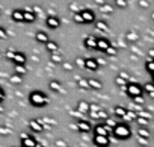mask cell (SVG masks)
<instances>
[{
    "instance_id": "obj_40",
    "label": "cell",
    "mask_w": 154,
    "mask_h": 147,
    "mask_svg": "<svg viewBox=\"0 0 154 147\" xmlns=\"http://www.w3.org/2000/svg\"><path fill=\"white\" fill-rule=\"evenodd\" d=\"M3 97V94H2V91H0V99H2Z\"/></svg>"
},
{
    "instance_id": "obj_15",
    "label": "cell",
    "mask_w": 154,
    "mask_h": 147,
    "mask_svg": "<svg viewBox=\"0 0 154 147\" xmlns=\"http://www.w3.org/2000/svg\"><path fill=\"white\" fill-rule=\"evenodd\" d=\"M41 121H42V126H44L45 129H51V127L56 124V121H54L53 118H50V117H47V118H41Z\"/></svg>"
},
{
    "instance_id": "obj_18",
    "label": "cell",
    "mask_w": 154,
    "mask_h": 147,
    "mask_svg": "<svg viewBox=\"0 0 154 147\" xmlns=\"http://www.w3.org/2000/svg\"><path fill=\"white\" fill-rule=\"evenodd\" d=\"M85 46H86L88 49H95V47H97V41H95V38L88 37V38L85 40Z\"/></svg>"
},
{
    "instance_id": "obj_39",
    "label": "cell",
    "mask_w": 154,
    "mask_h": 147,
    "mask_svg": "<svg viewBox=\"0 0 154 147\" xmlns=\"http://www.w3.org/2000/svg\"><path fill=\"white\" fill-rule=\"evenodd\" d=\"M151 79H152V82H154V73H152V75H151Z\"/></svg>"
},
{
    "instance_id": "obj_13",
    "label": "cell",
    "mask_w": 154,
    "mask_h": 147,
    "mask_svg": "<svg viewBox=\"0 0 154 147\" xmlns=\"http://www.w3.org/2000/svg\"><path fill=\"white\" fill-rule=\"evenodd\" d=\"M88 84H89V90H101L103 88V84L98 79H88Z\"/></svg>"
},
{
    "instance_id": "obj_35",
    "label": "cell",
    "mask_w": 154,
    "mask_h": 147,
    "mask_svg": "<svg viewBox=\"0 0 154 147\" xmlns=\"http://www.w3.org/2000/svg\"><path fill=\"white\" fill-rule=\"evenodd\" d=\"M106 53H107V55H115V50H113V49H110V47H109V49H107V50H106Z\"/></svg>"
},
{
    "instance_id": "obj_16",
    "label": "cell",
    "mask_w": 154,
    "mask_h": 147,
    "mask_svg": "<svg viewBox=\"0 0 154 147\" xmlns=\"http://www.w3.org/2000/svg\"><path fill=\"white\" fill-rule=\"evenodd\" d=\"M97 47H98L101 52H106V50L110 47V44H109V41H106V40H98V41H97Z\"/></svg>"
},
{
    "instance_id": "obj_5",
    "label": "cell",
    "mask_w": 154,
    "mask_h": 147,
    "mask_svg": "<svg viewBox=\"0 0 154 147\" xmlns=\"http://www.w3.org/2000/svg\"><path fill=\"white\" fill-rule=\"evenodd\" d=\"M92 142L97 147H109L110 145V138L109 136H101V135H94Z\"/></svg>"
},
{
    "instance_id": "obj_28",
    "label": "cell",
    "mask_w": 154,
    "mask_h": 147,
    "mask_svg": "<svg viewBox=\"0 0 154 147\" xmlns=\"http://www.w3.org/2000/svg\"><path fill=\"white\" fill-rule=\"evenodd\" d=\"M38 41L45 43V41H47V35H45V34H38Z\"/></svg>"
},
{
    "instance_id": "obj_8",
    "label": "cell",
    "mask_w": 154,
    "mask_h": 147,
    "mask_svg": "<svg viewBox=\"0 0 154 147\" xmlns=\"http://www.w3.org/2000/svg\"><path fill=\"white\" fill-rule=\"evenodd\" d=\"M98 67H100V64H98V61H97L95 58H88V59H85V68H88V70H91V71H97Z\"/></svg>"
},
{
    "instance_id": "obj_34",
    "label": "cell",
    "mask_w": 154,
    "mask_h": 147,
    "mask_svg": "<svg viewBox=\"0 0 154 147\" xmlns=\"http://www.w3.org/2000/svg\"><path fill=\"white\" fill-rule=\"evenodd\" d=\"M63 68H65L66 71H71V70H72V65L68 64V62H63Z\"/></svg>"
},
{
    "instance_id": "obj_6",
    "label": "cell",
    "mask_w": 154,
    "mask_h": 147,
    "mask_svg": "<svg viewBox=\"0 0 154 147\" xmlns=\"http://www.w3.org/2000/svg\"><path fill=\"white\" fill-rule=\"evenodd\" d=\"M94 135H101V136H109L110 133H112V129H109L104 123L103 124H97L95 127H94Z\"/></svg>"
},
{
    "instance_id": "obj_22",
    "label": "cell",
    "mask_w": 154,
    "mask_h": 147,
    "mask_svg": "<svg viewBox=\"0 0 154 147\" xmlns=\"http://www.w3.org/2000/svg\"><path fill=\"white\" fill-rule=\"evenodd\" d=\"M145 68L152 75V73H154V59H148L146 64H145Z\"/></svg>"
},
{
    "instance_id": "obj_29",
    "label": "cell",
    "mask_w": 154,
    "mask_h": 147,
    "mask_svg": "<svg viewBox=\"0 0 154 147\" xmlns=\"http://www.w3.org/2000/svg\"><path fill=\"white\" fill-rule=\"evenodd\" d=\"M15 61H17L18 64H23V62H24V55H17V56H15Z\"/></svg>"
},
{
    "instance_id": "obj_30",
    "label": "cell",
    "mask_w": 154,
    "mask_h": 147,
    "mask_svg": "<svg viewBox=\"0 0 154 147\" xmlns=\"http://www.w3.org/2000/svg\"><path fill=\"white\" fill-rule=\"evenodd\" d=\"M51 61H53V62H60V61H62V58H60V56H57L56 53H53V55H51Z\"/></svg>"
},
{
    "instance_id": "obj_2",
    "label": "cell",
    "mask_w": 154,
    "mask_h": 147,
    "mask_svg": "<svg viewBox=\"0 0 154 147\" xmlns=\"http://www.w3.org/2000/svg\"><path fill=\"white\" fill-rule=\"evenodd\" d=\"M112 133L115 135L116 139H127L131 136V129L128 127L127 123H118L115 126V129L112 130Z\"/></svg>"
},
{
    "instance_id": "obj_27",
    "label": "cell",
    "mask_w": 154,
    "mask_h": 147,
    "mask_svg": "<svg viewBox=\"0 0 154 147\" xmlns=\"http://www.w3.org/2000/svg\"><path fill=\"white\" fill-rule=\"evenodd\" d=\"M48 50H50V52H53V53H54V52H56V50H57V46H56V44H54V43H48Z\"/></svg>"
},
{
    "instance_id": "obj_1",
    "label": "cell",
    "mask_w": 154,
    "mask_h": 147,
    "mask_svg": "<svg viewBox=\"0 0 154 147\" xmlns=\"http://www.w3.org/2000/svg\"><path fill=\"white\" fill-rule=\"evenodd\" d=\"M29 102H30V105H33L36 108H42V106L48 105V97L42 91H33L29 96Z\"/></svg>"
},
{
    "instance_id": "obj_36",
    "label": "cell",
    "mask_w": 154,
    "mask_h": 147,
    "mask_svg": "<svg viewBox=\"0 0 154 147\" xmlns=\"http://www.w3.org/2000/svg\"><path fill=\"white\" fill-rule=\"evenodd\" d=\"M56 145H59V147H66L63 141H56Z\"/></svg>"
},
{
    "instance_id": "obj_11",
    "label": "cell",
    "mask_w": 154,
    "mask_h": 147,
    "mask_svg": "<svg viewBox=\"0 0 154 147\" xmlns=\"http://www.w3.org/2000/svg\"><path fill=\"white\" fill-rule=\"evenodd\" d=\"M127 114V108H124V106H115L113 108V115L116 117V118H124V115Z\"/></svg>"
},
{
    "instance_id": "obj_10",
    "label": "cell",
    "mask_w": 154,
    "mask_h": 147,
    "mask_svg": "<svg viewBox=\"0 0 154 147\" xmlns=\"http://www.w3.org/2000/svg\"><path fill=\"white\" fill-rule=\"evenodd\" d=\"M21 139H23V145H24V147H36V144H38V142H36L32 136H29V135H23Z\"/></svg>"
},
{
    "instance_id": "obj_24",
    "label": "cell",
    "mask_w": 154,
    "mask_h": 147,
    "mask_svg": "<svg viewBox=\"0 0 154 147\" xmlns=\"http://www.w3.org/2000/svg\"><path fill=\"white\" fill-rule=\"evenodd\" d=\"M136 123L139 124V127H146V126H148V120H146V118H142V117H137Z\"/></svg>"
},
{
    "instance_id": "obj_23",
    "label": "cell",
    "mask_w": 154,
    "mask_h": 147,
    "mask_svg": "<svg viewBox=\"0 0 154 147\" xmlns=\"http://www.w3.org/2000/svg\"><path fill=\"white\" fill-rule=\"evenodd\" d=\"M79 88H82V90H89L88 79H79Z\"/></svg>"
},
{
    "instance_id": "obj_17",
    "label": "cell",
    "mask_w": 154,
    "mask_h": 147,
    "mask_svg": "<svg viewBox=\"0 0 154 147\" xmlns=\"http://www.w3.org/2000/svg\"><path fill=\"white\" fill-rule=\"evenodd\" d=\"M115 84H116L118 87H121V88H122V91H125V87H127L128 81H127V79H124V78H121V76H116Z\"/></svg>"
},
{
    "instance_id": "obj_19",
    "label": "cell",
    "mask_w": 154,
    "mask_h": 147,
    "mask_svg": "<svg viewBox=\"0 0 154 147\" xmlns=\"http://www.w3.org/2000/svg\"><path fill=\"white\" fill-rule=\"evenodd\" d=\"M48 87H50V90H51V91H54V93L60 91V88H62V85H60V82H59V81H51V82L48 84Z\"/></svg>"
},
{
    "instance_id": "obj_4",
    "label": "cell",
    "mask_w": 154,
    "mask_h": 147,
    "mask_svg": "<svg viewBox=\"0 0 154 147\" xmlns=\"http://www.w3.org/2000/svg\"><path fill=\"white\" fill-rule=\"evenodd\" d=\"M74 127H75L77 130H79V132H82V133H88V132H91V130H92L91 123H89V121H86V120H77Z\"/></svg>"
},
{
    "instance_id": "obj_12",
    "label": "cell",
    "mask_w": 154,
    "mask_h": 147,
    "mask_svg": "<svg viewBox=\"0 0 154 147\" xmlns=\"http://www.w3.org/2000/svg\"><path fill=\"white\" fill-rule=\"evenodd\" d=\"M77 111H79L80 114H86V112H89V103L85 102V100H80L79 103H77Z\"/></svg>"
},
{
    "instance_id": "obj_32",
    "label": "cell",
    "mask_w": 154,
    "mask_h": 147,
    "mask_svg": "<svg viewBox=\"0 0 154 147\" xmlns=\"http://www.w3.org/2000/svg\"><path fill=\"white\" fill-rule=\"evenodd\" d=\"M137 142H139V144H142V145H146L148 138H140V136H137Z\"/></svg>"
},
{
    "instance_id": "obj_33",
    "label": "cell",
    "mask_w": 154,
    "mask_h": 147,
    "mask_svg": "<svg viewBox=\"0 0 154 147\" xmlns=\"http://www.w3.org/2000/svg\"><path fill=\"white\" fill-rule=\"evenodd\" d=\"M17 73H20V75H24V73H26V70H24V67L23 65H17Z\"/></svg>"
},
{
    "instance_id": "obj_26",
    "label": "cell",
    "mask_w": 154,
    "mask_h": 147,
    "mask_svg": "<svg viewBox=\"0 0 154 147\" xmlns=\"http://www.w3.org/2000/svg\"><path fill=\"white\" fill-rule=\"evenodd\" d=\"M82 18L85 20V21H91L94 17H92V14L91 12H83V15H82Z\"/></svg>"
},
{
    "instance_id": "obj_14",
    "label": "cell",
    "mask_w": 154,
    "mask_h": 147,
    "mask_svg": "<svg viewBox=\"0 0 154 147\" xmlns=\"http://www.w3.org/2000/svg\"><path fill=\"white\" fill-rule=\"evenodd\" d=\"M142 88H143V93H145V94H148L149 97L154 99V82H148V84H145Z\"/></svg>"
},
{
    "instance_id": "obj_3",
    "label": "cell",
    "mask_w": 154,
    "mask_h": 147,
    "mask_svg": "<svg viewBox=\"0 0 154 147\" xmlns=\"http://www.w3.org/2000/svg\"><path fill=\"white\" fill-rule=\"evenodd\" d=\"M125 93H127V96H128V97L136 99V97L142 96L143 88H142L139 84H136V82H128V84H127V87H125Z\"/></svg>"
},
{
    "instance_id": "obj_7",
    "label": "cell",
    "mask_w": 154,
    "mask_h": 147,
    "mask_svg": "<svg viewBox=\"0 0 154 147\" xmlns=\"http://www.w3.org/2000/svg\"><path fill=\"white\" fill-rule=\"evenodd\" d=\"M29 127H30L35 133H41V132L44 130V126H42L41 118H35V120H32V121L29 123Z\"/></svg>"
},
{
    "instance_id": "obj_25",
    "label": "cell",
    "mask_w": 154,
    "mask_h": 147,
    "mask_svg": "<svg viewBox=\"0 0 154 147\" xmlns=\"http://www.w3.org/2000/svg\"><path fill=\"white\" fill-rule=\"evenodd\" d=\"M48 26H50V27H57V26H59V20L50 18V20H48Z\"/></svg>"
},
{
    "instance_id": "obj_37",
    "label": "cell",
    "mask_w": 154,
    "mask_h": 147,
    "mask_svg": "<svg viewBox=\"0 0 154 147\" xmlns=\"http://www.w3.org/2000/svg\"><path fill=\"white\" fill-rule=\"evenodd\" d=\"M149 56H151V59L154 58V50H149Z\"/></svg>"
},
{
    "instance_id": "obj_21",
    "label": "cell",
    "mask_w": 154,
    "mask_h": 147,
    "mask_svg": "<svg viewBox=\"0 0 154 147\" xmlns=\"http://www.w3.org/2000/svg\"><path fill=\"white\" fill-rule=\"evenodd\" d=\"M104 124H106L109 129H112V130H113V129H115V126L118 124V121H116V120H113V118H107V120L104 121Z\"/></svg>"
},
{
    "instance_id": "obj_38",
    "label": "cell",
    "mask_w": 154,
    "mask_h": 147,
    "mask_svg": "<svg viewBox=\"0 0 154 147\" xmlns=\"http://www.w3.org/2000/svg\"><path fill=\"white\" fill-rule=\"evenodd\" d=\"M36 147H45V145H42V144H36Z\"/></svg>"
},
{
    "instance_id": "obj_20",
    "label": "cell",
    "mask_w": 154,
    "mask_h": 147,
    "mask_svg": "<svg viewBox=\"0 0 154 147\" xmlns=\"http://www.w3.org/2000/svg\"><path fill=\"white\" fill-rule=\"evenodd\" d=\"M137 136H140V138H148V139H149L151 133H149V130H148L146 127H139V130H137Z\"/></svg>"
},
{
    "instance_id": "obj_9",
    "label": "cell",
    "mask_w": 154,
    "mask_h": 147,
    "mask_svg": "<svg viewBox=\"0 0 154 147\" xmlns=\"http://www.w3.org/2000/svg\"><path fill=\"white\" fill-rule=\"evenodd\" d=\"M125 123H131V121H136L137 120V112L136 111H131V109H127V114L124 115L122 118Z\"/></svg>"
},
{
    "instance_id": "obj_31",
    "label": "cell",
    "mask_w": 154,
    "mask_h": 147,
    "mask_svg": "<svg viewBox=\"0 0 154 147\" xmlns=\"http://www.w3.org/2000/svg\"><path fill=\"white\" fill-rule=\"evenodd\" d=\"M134 100V103H139V105H143V96H139V97H136V99H133Z\"/></svg>"
}]
</instances>
